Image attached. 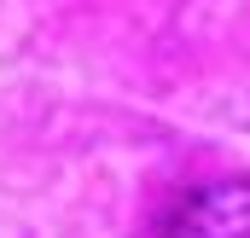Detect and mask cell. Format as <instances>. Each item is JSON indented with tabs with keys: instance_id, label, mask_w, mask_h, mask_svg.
<instances>
[{
	"instance_id": "cell-1",
	"label": "cell",
	"mask_w": 250,
	"mask_h": 238,
	"mask_svg": "<svg viewBox=\"0 0 250 238\" xmlns=\"http://www.w3.org/2000/svg\"><path fill=\"white\" fill-rule=\"evenodd\" d=\"M163 238H250V180H209L187 192Z\"/></svg>"
}]
</instances>
